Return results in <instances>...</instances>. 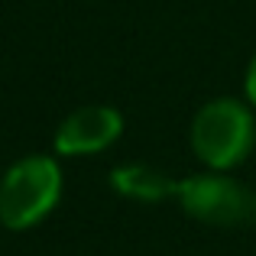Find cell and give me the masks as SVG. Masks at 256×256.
Wrapping results in <instances>:
<instances>
[{"instance_id": "cell-1", "label": "cell", "mask_w": 256, "mask_h": 256, "mask_svg": "<svg viewBox=\"0 0 256 256\" xmlns=\"http://www.w3.org/2000/svg\"><path fill=\"white\" fill-rule=\"evenodd\" d=\"M253 143V114L234 98L208 100L192 120V150L208 169H234L250 156Z\"/></svg>"}, {"instance_id": "cell-2", "label": "cell", "mask_w": 256, "mask_h": 256, "mask_svg": "<svg viewBox=\"0 0 256 256\" xmlns=\"http://www.w3.org/2000/svg\"><path fill=\"white\" fill-rule=\"evenodd\" d=\"M62 194V172L49 156H26L0 178V220L10 230L39 224Z\"/></svg>"}, {"instance_id": "cell-3", "label": "cell", "mask_w": 256, "mask_h": 256, "mask_svg": "<svg viewBox=\"0 0 256 256\" xmlns=\"http://www.w3.org/2000/svg\"><path fill=\"white\" fill-rule=\"evenodd\" d=\"M194 220L214 227H246L256 224V192L227 175H192L178 182V194Z\"/></svg>"}, {"instance_id": "cell-4", "label": "cell", "mask_w": 256, "mask_h": 256, "mask_svg": "<svg viewBox=\"0 0 256 256\" xmlns=\"http://www.w3.org/2000/svg\"><path fill=\"white\" fill-rule=\"evenodd\" d=\"M124 133V114L107 104H88L72 110L56 133V152L62 156H91L114 146Z\"/></svg>"}, {"instance_id": "cell-5", "label": "cell", "mask_w": 256, "mask_h": 256, "mask_svg": "<svg viewBox=\"0 0 256 256\" xmlns=\"http://www.w3.org/2000/svg\"><path fill=\"white\" fill-rule=\"evenodd\" d=\"M110 185L120 194L136 201H162L169 194H178V182H172L166 172L152 169V166L133 162V166H120L110 172Z\"/></svg>"}, {"instance_id": "cell-6", "label": "cell", "mask_w": 256, "mask_h": 256, "mask_svg": "<svg viewBox=\"0 0 256 256\" xmlns=\"http://www.w3.org/2000/svg\"><path fill=\"white\" fill-rule=\"evenodd\" d=\"M244 88H246V98H250V104L256 107V56H253L250 68H246V82H244Z\"/></svg>"}]
</instances>
